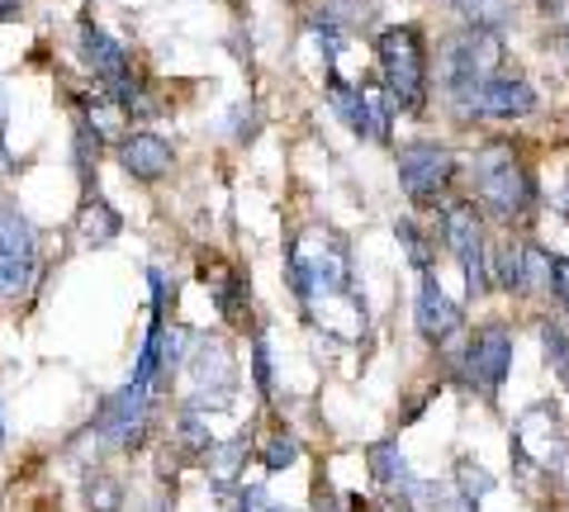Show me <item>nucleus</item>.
Wrapping results in <instances>:
<instances>
[{
  "label": "nucleus",
  "instance_id": "obj_3",
  "mask_svg": "<svg viewBox=\"0 0 569 512\" xmlns=\"http://www.w3.org/2000/svg\"><path fill=\"white\" fill-rule=\"evenodd\" d=\"M376 58H380L385 86H389V100H395L399 110H422V100H427V48H422V33L413 24L385 29L380 43H376Z\"/></svg>",
  "mask_w": 569,
  "mask_h": 512
},
{
  "label": "nucleus",
  "instance_id": "obj_2",
  "mask_svg": "<svg viewBox=\"0 0 569 512\" xmlns=\"http://www.w3.org/2000/svg\"><path fill=\"white\" fill-rule=\"evenodd\" d=\"M475 195L498 223H522L531 214V175L512 143H489L475 157Z\"/></svg>",
  "mask_w": 569,
  "mask_h": 512
},
{
  "label": "nucleus",
  "instance_id": "obj_27",
  "mask_svg": "<svg viewBox=\"0 0 569 512\" xmlns=\"http://www.w3.org/2000/svg\"><path fill=\"white\" fill-rule=\"evenodd\" d=\"M6 123H10V104H6V86H0V167H10V152H6Z\"/></svg>",
  "mask_w": 569,
  "mask_h": 512
},
{
  "label": "nucleus",
  "instance_id": "obj_31",
  "mask_svg": "<svg viewBox=\"0 0 569 512\" xmlns=\"http://www.w3.org/2000/svg\"><path fill=\"white\" fill-rule=\"evenodd\" d=\"M560 48H565V52H569V29H565V33H560Z\"/></svg>",
  "mask_w": 569,
  "mask_h": 512
},
{
  "label": "nucleus",
  "instance_id": "obj_10",
  "mask_svg": "<svg viewBox=\"0 0 569 512\" xmlns=\"http://www.w3.org/2000/svg\"><path fill=\"white\" fill-rule=\"evenodd\" d=\"M77 43H81V58L86 67L96 72V81L104 86V91H114L123 104L133 110V100H138V86H133V67H129V52H123L110 33L96 29L91 20H81L77 29Z\"/></svg>",
  "mask_w": 569,
  "mask_h": 512
},
{
  "label": "nucleus",
  "instance_id": "obj_14",
  "mask_svg": "<svg viewBox=\"0 0 569 512\" xmlns=\"http://www.w3.org/2000/svg\"><path fill=\"white\" fill-rule=\"evenodd\" d=\"M119 162L133 181H162L176 162V152H171L167 138H157V133H129L119 143Z\"/></svg>",
  "mask_w": 569,
  "mask_h": 512
},
{
  "label": "nucleus",
  "instance_id": "obj_23",
  "mask_svg": "<svg viewBox=\"0 0 569 512\" xmlns=\"http://www.w3.org/2000/svg\"><path fill=\"white\" fill-rule=\"evenodd\" d=\"M541 347H546L550 370H556L560 384L569 390V332H565V328H556V323H546V328H541Z\"/></svg>",
  "mask_w": 569,
  "mask_h": 512
},
{
  "label": "nucleus",
  "instance_id": "obj_22",
  "mask_svg": "<svg viewBox=\"0 0 569 512\" xmlns=\"http://www.w3.org/2000/svg\"><path fill=\"white\" fill-rule=\"evenodd\" d=\"M295 455H299V441L284 432V428H271V436L261 441V465L266 470H284V465H295Z\"/></svg>",
  "mask_w": 569,
  "mask_h": 512
},
{
  "label": "nucleus",
  "instance_id": "obj_16",
  "mask_svg": "<svg viewBox=\"0 0 569 512\" xmlns=\"http://www.w3.org/2000/svg\"><path fill=\"white\" fill-rule=\"evenodd\" d=\"M77 238L86 247H110L119 238V214L104 200H86L81 204V219H77Z\"/></svg>",
  "mask_w": 569,
  "mask_h": 512
},
{
  "label": "nucleus",
  "instance_id": "obj_9",
  "mask_svg": "<svg viewBox=\"0 0 569 512\" xmlns=\"http://www.w3.org/2000/svg\"><path fill=\"white\" fill-rule=\"evenodd\" d=\"M148 418H152V399L142 384H129L100 403V413L91 422V432L114 451H133L142 436H148Z\"/></svg>",
  "mask_w": 569,
  "mask_h": 512
},
{
  "label": "nucleus",
  "instance_id": "obj_20",
  "mask_svg": "<svg viewBox=\"0 0 569 512\" xmlns=\"http://www.w3.org/2000/svg\"><path fill=\"white\" fill-rule=\"evenodd\" d=\"M204 285L213 290V299H219V309L228 318H242V275L213 267V271H204Z\"/></svg>",
  "mask_w": 569,
  "mask_h": 512
},
{
  "label": "nucleus",
  "instance_id": "obj_28",
  "mask_svg": "<svg viewBox=\"0 0 569 512\" xmlns=\"http://www.w3.org/2000/svg\"><path fill=\"white\" fill-rule=\"evenodd\" d=\"M242 512H284V508L271 503L266 493H247V499H242Z\"/></svg>",
  "mask_w": 569,
  "mask_h": 512
},
{
  "label": "nucleus",
  "instance_id": "obj_21",
  "mask_svg": "<svg viewBox=\"0 0 569 512\" xmlns=\"http://www.w3.org/2000/svg\"><path fill=\"white\" fill-rule=\"evenodd\" d=\"M86 508H91V512H119V508H123L119 480H110L104 470H96L91 480H86Z\"/></svg>",
  "mask_w": 569,
  "mask_h": 512
},
{
  "label": "nucleus",
  "instance_id": "obj_33",
  "mask_svg": "<svg viewBox=\"0 0 569 512\" xmlns=\"http://www.w3.org/2000/svg\"><path fill=\"white\" fill-rule=\"evenodd\" d=\"M157 512H167V508H157Z\"/></svg>",
  "mask_w": 569,
  "mask_h": 512
},
{
  "label": "nucleus",
  "instance_id": "obj_29",
  "mask_svg": "<svg viewBox=\"0 0 569 512\" xmlns=\"http://www.w3.org/2000/svg\"><path fill=\"white\" fill-rule=\"evenodd\" d=\"M556 294H560V304L569 309V261H556Z\"/></svg>",
  "mask_w": 569,
  "mask_h": 512
},
{
  "label": "nucleus",
  "instance_id": "obj_26",
  "mask_svg": "<svg viewBox=\"0 0 569 512\" xmlns=\"http://www.w3.org/2000/svg\"><path fill=\"white\" fill-rule=\"evenodd\" d=\"M399 238H403V247H408V257H413L418 267L427 271V242H422L418 228H413V223H399Z\"/></svg>",
  "mask_w": 569,
  "mask_h": 512
},
{
  "label": "nucleus",
  "instance_id": "obj_13",
  "mask_svg": "<svg viewBox=\"0 0 569 512\" xmlns=\"http://www.w3.org/2000/svg\"><path fill=\"white\" fill-rule=\"evenodd\" d=\"M466 110L485 114V119H522V114L537 110V91L518 77H493L466 100Z\"/></svg>",
  "mask_w": 569,
  "mask_h": 512
},
{
  "label": "nucleus",
  "instance_id": "obj_15",
  "mask_svg": "<svg viewBox=\"0 0 569 512\" xmlns=\"http://www.w3.org/2000/svg\"><path fill=\"white\" fill-rule=\"evenodd\" d=\"M456 328H460V309L451 304L447 294H441L437 275H422V285H418V332L432 347H441Z\"/></svg>",
  "mask_w": 569,
  "mask_h": 512
},
{
  "label": "nucleus",
  "instance_id": "obj_30",
  "mask_svg": "<svg viewBox=\"0 0 569 512\" xmlns=\"http://www.w3.org/2000/svg\"><path fill=\"white\" fill-rule=\"evenodd\" d=\"M24 14V0H0V24L6 20H20Z\"/></svg>",
  "mask_w": 569,
  "mask_h": 512
},
{
  "label": "nucleus",
  "instance_id": "obj_4",
  "mask_svg": "<svg viewBox=\"0 0 569 512\" xmlns=\"http://www.w3.org/2000/svg\"><path fill=\"white\" fill-rule=\"evenodd\" d=\"M498 62H503V39H498V29H466L456 33L441 52V67H447V91L466 104L479 86L498 77Z\"/></svg>",
  "mask_w": 569,
  "mask_h": 512
},
{
  "label": "nucleus",
  "instance_id": "obj_18",
  "mask_svg": "<svg viewBox=\"0 0 569 512\" xmlns=\"http://www.w3.org/2000/svg\"><path fill=\"white\" fill-rule=\"evenodd\" d=\"M242 461H247V441H209V451H204V470L219 489H228L238 480Z\"/></svg>",
  "mask_w": 569,
  "mask_h": 512
},
{
  "label": "nucleus",
  "instance_id": "obj_11",
  "mask_svg": "<svg viewBox=\"0 0 569 512\" xmlns=\"http://www.w3.org/2000/svg\"><path fill=\"white\" fill-rule=\"evenodd\" d=\"M186 365H190V384H194V409L209 403V394H213V403L233 399V390H238V361H233V351H228L219 338H200V342H194Z\"/></svg>",
  "mask_w": 569,
  "mask_h": 512
},
{
  "label": "nucleus",
  "instance_id": "obj_19",
  "mask_svg": "<svg viewBox=\"0 0 569 512\" xmlns=\"http://www.w3.org/2000/svg\"><path fill=\"white\" fill-rule=\"evenodd\" d=\"M370 461H376L370 470H376V480L389 489V499H403V493H399V489H408V461H403V455L395 446H376V451H370Z\"/></svg>",
  "mask_w": 569,
  "mask_h": 512
},
{
  "label": "nucleus",
  "instance_id": "obj_6",
  "mask_svg": "<svg viewBox=\"0 0 569 512\" xmlns=\"http://www.w3.org/2000/svg\"><path fill=\"white\" fill-rule=\"evenodd\" d=\"M512 451L527 470H541V474H560L565 470V455H569V436H565V418L556 403H531V409L518 418L512 428Z\"/></svg>",
  "mask_w": 569,
  "mask_h": 512
},
{
  "label": "nucleus",
  "instance_id": "obj_24",
  "mask_svg": "<svg viewBox=\"0 0 569 512\" xmlns=\"http://www.w3.org/2000/svg\"><path fill=\"white\" fill-rule=\"evenodd\" d=\"M489 275H498V285L522 294V242H508L503 252H498V261L489 267Z\"/></svg>",
  "mask_w": 569,
  "mask_h": 512
},
{
  "label": "nucleus",
  "instance_id": "obj_12",
  "mask_svg": "<svg viewBox=\"0 0 569 512\" xmlns=\"http://www.w3.org/2000/svg\"><path fill=\"white\" fill-rule=\"evenodd\" d=\"M508 365H512V332L508 328L489 323L466 342V380L479 394L493 399L498 384H503V375H508Z\"/></svg>",
  "mask_w": 569,
  "mask_h": 512
},
{
  "label": "nucleus",
  "instance_id": "obj_32",
  "mask_svg": "<svg viewBox=\"0 0 569 512\" xmlns=\"http://www.w3.org/2000/svg\"><path fill=\"white\" fill-rule=\"evenodd\" d=\"M0 446H6V418H0Z\"/></svg>",
  "mask_w": 569,
  "mask_h": 512
},
{
  "label": "nucleus",
  "instance_id": "obj_17",
  "mask_svg": "<svg viewBox=\"0 0 569 512\" xmlns=\"http://www.w3.org/2000/svg\"><path fill=\"white\" fill-rule=\"evenodd\" d=\"M522 294H556V257L537 242H522Z\"/></svg>",
  "mask_w": 569,
  "mask_h": 512
},
{
  "label": "nucleus",
  "instance_id": "obj_5",
  "mask_svg": "<svg viewBox=\"0 0 569 512\" xmlns=\"http://www.w3.org/2000/svg\"><path fill=\"white\" fill-rule=\"evenodd\" d=\"M39 280V233L14 204H0V304H20Z\"/></svg>",
  "mask_w": 569,
  "mask_h": 512
},
{
  "label": "nucleus",
  "instance_id": "obj_1",
  "mask_svg": "<svg viewBox=\"0 0 569 512\" xmlns=\"http://www.w3.org/2000/svg\"><path fill=\"white\" fill-rule=\"evenodd\" d=\"M290 285L299 304L337 342H361L366 332V299L356 294L351 247L328 223H309L290 242Z\"/></svg>",
  "mask_w": 569,
  "mask_h": 512
},
{
  "label": "nucleus",
  "instance_id": "obj_8",
  "mask_svg": "<svg viewBox=\"0 0 569 512\" xmlns=\"http://www.w3.org/2000/svg\"><path fill=\"white\" fill-rule=\"evenodd\" d=\"M441 233H447L451 257L460 261V271H466V290L485 294L489 290V247H485V228H479L475 204H447Z\"/></svg>",
  "mask_w": 569,
  "mask_h": 512
},
{
  "label": "nucleus",
  "instance_id": "obj_7",
  "mask_svg": "<svg viewBox=\"0 0 569 512\" xmlns=\"http://www.w3.org/2000/svg\"><path fill=\"white\" fill-rule=\"evenodd\" d=\"M399 181L413 204H437L456 181V157L437 143H408L399 148Z\"/></svg>",
  "mask_w": 569,
  "mask_h": 512
},
{
  "label": "nucleus",
  "instance_id": "obj_25",
  "mask_svg": "<svg viewBox=\"0 0 569 512\" xmlns=\"http://www.w3.org/2000/svg\"><path fill=\"white\" fill-rule=\"evenodd\" d=\"M456 10H466L475 29H493L508 20V0H456Z\"/></svg>",
  "mask_w": 569,
  "mask_h": 512
}]
</instances>
